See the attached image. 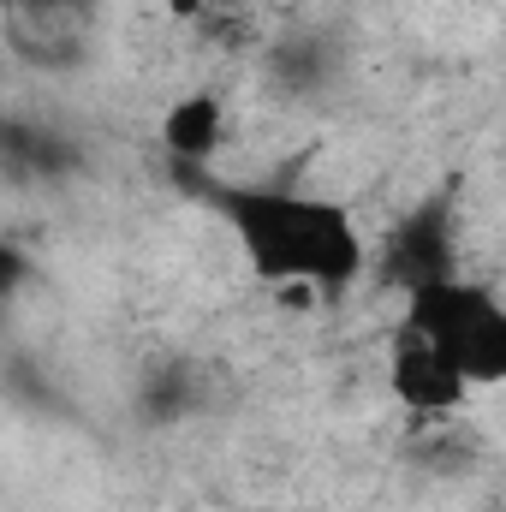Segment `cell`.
I'll return each instance as SVG.
<instances>
[{
  "mask_svg": "<svg viewBox=\"0 0 506 512\" xmlns=\"http://www.w3.org/2000/svg\"><path fill=\"white\" fill-rule=\"evenodd\" d=\"M179 185L197 191L233 227L256 280L346 292L370 268L358 221L334 197H310L286 185H233V179H209L203 167H179Z\"/></svg>",
  "mask_w": 506,
  "mask_h": 512,
  "instance_id": "1",
  "label": "cell"
},
{
  "mask_svg": "<svg viewBox=\"0 0 506 512\" xmlns=\"http://www.w3.org/2000/svg\"><path fill=\"white\" fill-rule=\"evenodd\" d=\"M405 328L459 376L465 387L506 382V304L483 280H435L405 298Z\"/></svg>",
  "mask_w": 506,
  "mask_h": 512,
  "instance_id": "2",
  "label": "cell"
},
{
  "mask_svg": "<svg viewBox=\"0 0 506 512\" xmlns=\"http://www.w3.org/2000/svg\"><path fill=\"white\" fill-rule=\"evenodd\" d=\"M376 268H381V280H387L393 292H405V298L423 292V286H435V280H453V274H459V233H453L447 197L417 203V209L387 233Z\"/></svg>",
  "mask_w": 506,
  "mask_h": 512,
  "instance_id": "3",
  "label": "cell"
},
{
  "mask_svg": "<svg viewBox=\"0 0 506 512\" xmlns=\"http://www.w3.org/2000/svg\"><path fill=\"white\" fill-rule=\"evenodd\" d=\"M387 382H393V399L411 405L417 417H453L471 399V387L459 382L405 322L393 328V346H387Z\"/></svg>",
  "mask_w": 506,
  "mask_h": 512,
  "instance_id": "4",
  "label": "cell"
},
{
  "mask_svg": "<svg viewBox=\"0 0 506 512\" xmlns=\"http://www.w3.org/2000/svg\"><path fill=\"white\" fill-rule=\"evenodd\" d=\"M84 24H90V6H84V0H48V6H18V12H6L12 48H18L30 66H42V72L78 66V54H84Z\"/></svg>",
  "mask_w": 506,
  "mask_h": 512,
  "instance_id": "5",
  "label": "cell"
},
{
  "mask_svg": "<svg viewBox=\"0 0 506 512\" xmlns=\"http://www.w3.org/2000/svg\"><path fill=\"white\" fill-rule=\"evenodd\" d=\"M78 161H84L78 143H66L60 131L0 114V179H12V185H54L66 173H78Z\"/></svg>",
  "mask_w": 506,
  "mask_h": 512,
  "instance_id": "6",
  "label": "cell"
},
{
  "mask_svg": "<svg viewBox=\"0 0 506 512\" xmlns=\"http://www.w3.org/2000/svg\"><path fill=\"white\" fill-rule=\"evenodd\" d=\"M340 42L328 36V30H316V24H304V30H286L280 42H274V54H268V72H274V84L286 90V96H322L334 78H340Z\"/></svg>",
  "mask_w": 506,
  "mask_h": 512,
  "instance_id": "7",
  "label": "cell"
},
{
  "mask_svg": "<svg viewBox=\"0 0 506 512\" xmlns=\"http://www.w3.org/2000/svg\"><path fill=\"white\" fill-rule=\"evenodd\" d=\"M221 137H227V108H221V96H185V102H173L167 120H161V143H167V155H173L179 167H209V155L221 149Z\"/></svg>",
  "mask_w": 506,
  "mask_h": 512,
  "instance_id": "8",
  "label": "cell"
},
{
  "mask_svg": "<svg viewBox=\"0 0 506 512\" xmlns=\"http://www.w3.org/2000/svg\"><path fill=\"white\" fill-rule=\"evenodd\" d=\"M209 405V382H203V370L191 364V358H167V364H155L143 387H137V411H143V423H185L191 411H203Z\"/></svg>",
  "mask_w": 506,
  "mask_h": 512,
  "instance_id": "9",
  "label": "cell"
},
{
  "mask_svg": "<svg viewBox=\"0 0 506 512\" xmlns=\"http://www.w3.org/2000/svg\"><path fill=\"white\" fill-rule=\"evenodd\" d=\"M24 280H30V256L0 233V304H6L12 292H24Z\"/></svg>",
  "mask_w": 506,
  "mask_h": 512,
  "instance_id": "10",
  "label": "cell"
}]
</instances>
